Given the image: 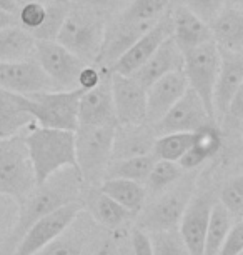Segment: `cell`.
Wrapping results in <instances>:
<instances>
[{
  "label": "cell",
  "mask_w": 243,
  "mask_h": 255,
  "mask_svg": "<svg viewBox=\"0 0 243 255\" xmlns=\"http://www.w3.org/2000/svg\"><path fill=\"white\" fill-rule=\"evenodd\" d=\"M83 190L85 184L77 168H64L44 184L35 185V189L18 204V215L2 244V255H13L20 239L37 220L67 204L82 202Z\"/></svg>",
  "instance_id": "1"
},
{
  "label": "cell",
  "mask_w": 243,
  "mask_h": 255,
  "mask_svg": "<svg viewBox=\"0 0 243 255\" xmlns=\"http://www.w3.org/2000/svg\"><path fill=\"white\" fill-rule=\"evenodd\" d=\"M25 145L37 185L64 168H77L74 132L32 125V130L25 135Z\"/></svg>",
  "instance_id": "2"
},
{
  "label": "cell",
  "mask_w": 243,
  "mask_h": 255,
  "mask_svg": "<svg viewBox=\"0 0 243 255\" xmlns=\"http://www.w3.org/2000/svg\"><path fill=\"white\" fill-rule=\"evenodd\" d=\"M198 172H185L173 187L163 194L154 197L150 205L142 209L137 215V227L145 232H162V230L178 229L182 215L187 209L193 192L197 190Z\"/></svg>",
  "instance_id": "3"
},
{
  "label": "cell",
  "mask_w": 243,
  "mask_h": 255,
  "mask_svg": "<svg viewBox=\"0 0 243 255\" xmlns=\"http://www.w3.org/2000/svg\"><path fill=\"white\" fill-rule=\"evenodd\" d=\"M117 127L79 125L75 137V165L85 187H98L112 160L113 135Z\"/></svg>",
  "instance_id": "4"
},
{
  "label": "cell",
  "mask_w": 243,
  "mask_h": 255,
  "mask_svg": "<svg viewBox=\"0 0 243 255\" xmlns=\"http://www.w3.org/2000/svg\"><path fill=\"white\" fill-rule=\"evenodd\" d=\"M82 94V89L32 94L23 97V109L32 115L39 127L75 132L79 127L77 114Z\"/></svg>",
  "instance_id": "5"
},
{
  "label": "cell",
  "mask_w": 243,
  "mask_h": 255,
  "mask_svg": "<svg viewBox=\"0 0 243 255\" xmlns=\"http://www.w3.org/2000/svg\"><path fill=\"white\" fill-rule=\"evenodd\" d=\"M35 185L25 135L18 133L0 140V195L10 197L18 205Z\"/></svg>",
  "instance_id": "6"
},
{
  "label": "cell",
  "mask_w": 243,
  "mask_h": 255,
  "mask_svg": "<svg viewBox=\"0 0 243 255\" xmlns=\"http://www.w3.org/2000/svg\"><path fill=\"white\" fill-rule=\"evenodd\" d=\"M105 37V23L87 12H69L62 23L55 42L77 55L85 64L98 59Z\"/></svg>",
  "instance_id": "7"
},
{
  "label": "cell",
  "mask_w": 243,
  "mask_h": 255,
  "mask_svg": "<svg viewBox=\"0 0 243 255\" xmlns=\"http://www.w3.org/2000/svg\"><path fill=\"white\" fill-rule=\"evenodd\" d=\"M218 70H220V50L213 42L183 52V74L187 77L188 89H192L198 95L212 119L213 89L217 84Z\"/></svg>",
  "instance_id": "8"
},
{
  "label": "cell",
  "mask_w": 243,
  "mask_h": 255,
  "mask_svg": "<svg viewBox=\"0 0 243 255\" xmlns=\"http://www.w3.org/2000/svg\"><path fill=\"white\" fill-rule=\"evenodd\" d=\"M33 60L49 77L55 90L79 89V74L87 65L77 55L70 54L60 44H57L55 40H35Z\"/></svg>",
  "instance_id": "9"
},
{
  "label": "cell",
  "mask_w": 243,
  "mask_h": 255,
  "mask_svg": "<svg viewBox=\"0 0 243 255\" xmlns=\"http://www.w3.org/2000/svg\"><path fill=\"white\" fill-rule=\"evenodd\" d=\"M82 212V202H72V204L60 207L52 214L37 220L20 239L13 255H33L35 252H39L40 249H44L47 244L55 240L60 234H64Z\"/></svg>",
  "instance_id": "10"
},
{
  "label": "cell",
  "mask_w": 243,
  "mask_h": 255,
  "mask_svg": "<svg viewBox=\"0 0 243 255\" xmlns=\"http://www.w3.org/2000/svg\"><path fill=\"white\" fill-rule=\"evenodd\" d=\"M213 119L203 107L202 100L192 89H187L177 104L162 117L159 122L149 125L154 137L168 135V133H192L200 127L212 124Z\"/></svg>",
  "instance_id": "11"
},
{
  "label": "cell",
  "mask_w": 243,
  "mask_h": 255,
  "mask_svg": "<svg viewBox=\"0 0 243 255\" xmlns=\"http://www.w3.org/2000/svg\"><path fill=\"white\" fill-rule=\"evenodd\" d=\"M110 87L117 125L123 127L145 125L147 90L132 77L118 75L113 72L110 77Z\"/></svg>",
  "instance_id": "12"
},
{
  "label": "cell",
  "mask_w": 243,
  "mask_h": 255,
  "mask_svg": "<svg viewBox=\"0 0 243 255\" xmlns=\"http://www.w3.org/2000/svg\"><path fill=\"white\" fill-rule=\"evenodd\" d=\"M215 197L210 190H195L178 224V234L187 245L190 255H203L205 232Z\"/></svg>",
  "instance_id": "13"
},
{
  "label": "cell",
  "mask_w": 243,
  "mask_h": 255,
  "mask_svg": "<svg viewBox=\"0 0 243 255\" xmlns=\"http://www.w3.org/2000/svg\"><path fill=\"white\" fill-rule=\"evenodd\" d=\"M0 89L23 97L55 90L49 77L33 59L23 62H0Z\"/></svg>",
  "instance_id": "14"
},
{
  "label": "cell",
  "mask_w": 243,
  "mask_h": 255,
  "mask_svg": "<svg viewBox=\"0 0 243 255\" xmlns=\"http://www.w3.org/2000/svg\"><path fill=\"white\" fill-rule=\"evenodd\" d=\"M170 35H171L170 13H165L149 32H145L144 35L138 38L125 54H122L113 62L110 65V72L118 75L130 77L133 72H137L150 59V55L159 49V45Z\"/></svg>",
  "instance_id": "15"
},
{
  "label": "cell",
  "mask_w": 243,
  "mask_h": 255,
  "mask_svg": "<svg viewBox=\"0 0 243 255\" xmlns=\"http://www.w3.org/2000/svg\"><path fill=\"white\" fill-rule=\"evenodd\" d=\"M112 72L108 69L102 82L92 90L82 94L79 100V125L88 127H117L115 110H113L112 87H110Z\"/></svg>",
  "instance_id": "16"
},
{
  "label": "cell",
  "mask_w": 243,
  "mask_h": 255,
  "mask_svg": "<svg viewBox=\"0 0 243 255\" xmlns=\"http://www.w3.org/2000/svg\"><path fill=\"white\" fill-rule=\"evenodd\" d=\"M188 82L183 70L171 72L147 89V115L145 125H154L163 117L168 110L178 102L180 97L187 92Z\"/></svg>",
  "instance_id": "17"
},
{
  "label": "cell",
  "mask_w": 243,
  "mask_h": 255,
  "mask_svg": "<svg viewBox=\"0 0 243 255\" xmlns=\"http://www.w3.org/2000/svg\"><path fill=\"white\" fill-rule=\"evenodd\" d=\"M243 87V57L242 54L220 50V70L213 89V119L222 120L228 104Z\"/></svg>",
  "instance_id": "18"
},
{
  "label": "cell",
  "mask_w": 243,
  "mask_h": 255,
  "mask_svg": "<svg viewBox=\"0 0 243 255\" xmlns=\"http://www.w3.org/2000/svg\"><path fill=\"white\" fill-rule=\"evenodd\" d=\"M157 22L130 23V22H122L117 18L115 22L110 23V27L105 25V37H103L102 50H100L97 62L100 65L110 69V65L113 62L122 54H125L138 38L144 35L145 32H149Z\"/></svg>",
  "instance_id": "19"
},
{
  "label": "cell",
  "mask_w": 243,
  "mask_h": 255,
  "mask_svg": "<svg viewBox=\"0 0 243 255\" xmlns=\"http://www.w3.org/2000/svg\"><path fill=\"white\" fill-rule=\"evenodd\" d=\"M177 70H183V54L173 42V38L168 37L150 55V59L130 77L147 90L154 82Z\"/></svg>",
  "instance_id": "20"
},
{
  "label": "cell",
  "mask_w": 243,
  "mask_h": 255,
  "mask_svg": "<svg viewBox=\"0 0 243 255\" xmlns=\"http://www.w3.org/2000/svg\"><path fill=\"white\" fill-rule=\"evenodd\" d=\"M170 23H171V38L177 44L180 52H187L192 49H197L200 45H205L212 40V33L208 23L180 5L170 13Z\"/></svg>",
  "instance_id": "21"
},
{
  "label": "cell",
  "mask_w": 243,
  "mask_h": 255,
  "mask_svg": "<svg viewBox=\"0 0 243 255\" xmlns=\"http://www.w3.org/2000/svg\"><path fill=\"white\" fill-rule=\"evenodd\" d=\"M223 135L215 122L207 124L193 132L192 145L177 162L183 172L198 170L207 160L217 157L222 150Z\"/></svg>",
  "instance_id": "22"
},
{
  "label": "cell",
  "mask_w": 243,
  "mask_h": 255,
  "mask_svg": "<svg viewBox=\"0 0 243 255\" xmlns=\"http://www.w3.org/2000/svg\"><path fill=\"white\" fill-rule=\"evenodd\" d=\"M213 44L218 50L242 54L243 50V12L238 7L227 5L208 23Z\"/></svg>",
  "instance_id": "23"
},
{
  "label": "cell",
  "mask_w": 243,
  "mask_h": 255,
  "mask_svg": "<svg viewBox=\"0 0 243 255\" xmlns=\"http://www.w3.org/2000/svg\"><path fill=\"white\" fill-rule=\"evenodd\" d=\"M82 207L88 212L95 224L102 225L108 230L120 229L123 224L132 219L128 212L112 200L110 197L98 190V187H85L82 195Z\"/></svg>",
  "instance_id": "24"
},
{
  "label": "cell",
  "mask_w": 243,
  "mask_h": 255,
  "mask_svg": "<svg viewBox=\"0 0 243 255\" xmlns=\"http://www.w3.org/2000/svg\"><path fill=\"white\" fill-rule=\"evenodd\" d=\"M154 133L149 125H137V127H123L117 125L113 135L112 160H125L132 157L150 155L154 147Z\"/></svg>",
  "instance_id": "25"
},
{
  "label": "cell",
  "mask_w": 243,
  "mask_h": 255,
  "mask_svg": "<svg viewBox=\"0 0 243 255\" xmlns=\"http://www.w3.org/2000/svg\"><path fill=\"white\" fill-rule=\"evenodd\" d=\"M32 125L35 122L23 109V95L0 89V140L15 137Z\"/></svg>",
  "instance_id": "26"
},
{
  "label": "cell",
  "mask_w": 243,
  "mask_h": 255,
  "mask_svg": "<svg viewBox=\"0 0 243 255\" xmlns=\"http://www.w3.org/2000/svg\"><path fill=\"white\" fill-rule=\"evenodd\" d=\"M98 190L118 205L123 207L132 217L142 212L147 202V192L144 184L125 179H107L98 185Z\"/></svg>",
  "instance_id": "27"
},
{
  "label": "cell",
  "mask_w": 243,
  "mask_h": 255,
  "mask_svg": "<svg viewBox=\"0 0 243 255\" xmlns=\"http://www.w3.org/2000/svg\"><path fill=\"white\" fill-rule=\"evenodd\" d=\"M35 38L22 27L12 25L0 30V62H23L33 59Z\"/></svg>",
  "instance_id": "28"
},
{
  "label": "cell",
  "mask_w": 243,
  "mask_h": 255,
  "mask_svg": "<svg viewBox=\"0 0 243 255\" xmlns=\"http://www.w3.org/2000/svg\"><path fill=\"white\" fill-rule=\"evenodd\" d=\"M88 237V225L87 224H77V219L74 224L60 234L55 240L47 244L44 249L33 255H82L85 242Z\"/></svg>",
  "instance_id": "29"
},
{
  "label": "cell",
  "mask_w": 243,
  "mask_h": 255,
  "mask_svg": "<svg viewBox=\"0 0 243 255\" xmlns=\"http://www.w3.org/2000/svg\"><path fill=\"white\" fill-rule=\"evenodd\" d=\"M235 224L228 212L223 209V205L218 200L212 207L210 219H208L207 232H205V244H203V255H217L222 244L225 242L232 225Z\"/></svg>",
  "instance_id": "30"
},
{
  "label": "cell",
  "mask_w": 243,
  "mask_h": 255,
  "mask_svg": "<svg viewBox=\"0 0 243 255\" xmlns=\"http://www.w3.org/2000/svg\"><path fill=\"white\" fill-rule=\"evenodd\" d=\"M155 158L150 155H142V157H132L125 158V160H115L110 162L107 167L105 177L107 179H125V180H133L144 184L145 179L150 174V168L154 165Z\"/></svg>",
  "instance_id": "31"
},
{
  "label": "cell",
  "mask_w": 243,
  "mask_h": 255,
  "mask_svg": "<svg viewBox=\"0 0 243 255\" xmlns=\"http://www.w3.org/2000/svg\"><path fill=\"white\" fill-rule=\"evenodd\" d=\"M185 172L178 167L177 162H166V160H155L150 168V174L144 182L147 195H160L170 187H173L182 179Z\"/></svg>",
  "instance_id": "32"
},
{
  "label": "cell",
  "mask_w": 243,
  "mask_h": 255,
  "mask_svg": "<svg viewBox=\"0 0 243 255\" xmlns=\"http://www.w3.org/2000/svg\"><path fill=\"white\" fill-rule=\"evenodd\" d=\"M170 0H130V3L123 8L118 20L140 23V22H157L168 10Z\"/></svg>",
  "instance_id": "33"
},
{
  "label": "cell",
  "mask_w": 243,
  "mask_h": 255,
  "mask_svg": "<svg viewBox=\"0 0 243 255\" xmlns=\"http://www.w3.org/2000/svg\"><path fill=\"white\" fill-rule=\"evenodd\" d=\"M192 133H168V135L157 137L152 147V157L155 160L178 162L183 153L192 145Z\"/></svg>",
  "instance_id": "34"
},
{
  "label": "cell",
  "mask_w": 243,
  "mask_h": 255,
  "mask_svg": "<svg viewBox=\"0 0 243 255\" xmlns=\"http://www.w3.org/2000/svg\"><path fill=\"white\" fill-rule=\"evenodd\" d=\"M220 204L228 212L233 222L243 220V177L237 175L220 189Z\"/></svg>",
  "instance_id": "35"
},
{
  "label": "cell",
  "mask_w": 243,
  "mask_h": 255,
  "mask_svg": "<svg viewBox=\"0 0 243 255\" xmlns=\"http://www.w3.org/2000/svg\"><path fill=\"white\" fill-rule=\"evenodd\" d=\"M154 255H190L183 239L178 230H162V232H149Z\"/></svg>",
  "instance_id": "36"
},
{
  "label": "cell",
  "mask_w": 243,
  "mask_h": 255,
  "mask_svg": "<svg viewBox=\"0 0 243 255\" xmlns=\"http://www.w3.org/2000/svg\"><path fill=\"white\" fill-rule=\"evenodd\" d=\"M67 13V5L62 2H54V3H47V17L42 27L37 32L32 33V37L35 40H55L57 33H59L62 23H64Z\"/></svg>",
  "instance_id": "37"
},
{
  "label": "cell",
  "mask_w": 243,
  "mask_h": 255,
  "mask_svg": "<svg viewBox=\"0 0 243 255\" xmlns=\"http://www.w3.org/2000/svg\"><path fill=\"white\" fill-rule=\"evenodd\" d=\"M47 17V3L44 2H30L18 7L17 12V25L22 27L28 33L37 32L42 27Z\"/></svg>",
  "instance_id": "38"
},
{
  "label": "cell",
  "mask_w": 243,
  "mask_h": 255,
  "mask_svg": "<svg viewBox=\"0 0 243 255\" xmlns=\"http://www.w3.org/2000/svg\"><path fill=\"white\" fill-rule=\"evenodd\" d=\"M183 7L195 13L200 20L210 23L227 7V0H183Z\"/></svg>",
  "instance_id": "39"
},
{
  "label": "cell",
  "mask_w": 243,
  "mask_h": 255,
  "mask_svg": "<svg viewBox=\"0 0 243 255\" xmlns=\"http://www.w3.org/2000/svg\"><path fill=\"white\" fill-rule=\"evenodd\" d=\"M107 70H108V67H103V65L97 67V65H93V64H87L82 70H80V74H79L77 87L82 89L83 92L95 89L100 84V82H102L103 75H105Z\"/></svg>",
  "instance_id": "40"
},
{
  "label": "cell",
  "mask_w": 243,
  "mask_h": 255,
  "mask_svg": "<svg viewBox=\"0 0 243 255\" xmlns=\"http://www.w3.org/2000/svg\"><path fill=\"white\" fill-rule=\"evenodd\" d=\"M243 250V220L232 225L225 242L222 244L217 255H242Z\"/></svg>",
  "instance_id": "41"
},
{
  "label": "cell",
  "mask_w": 243,
  "mask_h": 255,
  "mask_svg": "<svg viewBox=\"0 0 243 255\" xmlns=\"http://www.w3.org/2000/svg\"><path fill=\"white\" fill-rule=\"evenodd\" d=\"M130 252L132 255H154V250H152V242H150V235L145 230L135 227L132 230L130 235Z\"/></svg>",
  "instance_id": "42"
},
{
  "label": "cell",
  "mask_w": 243,
  "mask_h": 255,
  "mask_svg": "<svg viewBox=\"0 0 243 255\" xmlns=\"http://www.w3.org/2000/svg\"><path fill=\"white\" fill-rule=\"evenodd\" d=\"M120 254V245H118L117 239L112 235H105L95 244L93 250L90 255H118Z\"/></svg>",
  "instance_id": "43"
},
{
  "label": "cell",
  "mask_w": 243,
  "mask_h": 255,
  "mask_svg": "<svg viewBox=\"0 0 243 255\" xmlns=\"http://www.w3.org/2000/svg\"><path fill=\"white\" fill-rule=\"evenodd\" d=\"M17 25V15L15 13H8V12H2L0 10V30L7 27Z\"/></svg>",
  "instance_id": "44"
},
{
  "label": "cell",
  "mask_w": 243,
  "mask_h": 255,
  "mask_svg": "<svg viewBox=\"0 0 243 255\" xmlns=\"http://www.w3.org/2000/svg\"><path fill=\"white\" fill-rule=\"evenodd\" d=\"M0 10L8 12V13H15L18 12V5L15 3V0H0Z\"/></svg>",
  "instance_id": "45"
},
{
  "label": "cell",
  "mask_w": 243,
  "mask_h": 255,
  "mask_svg": "<svg viewBox=\"0 0 243 255\" xmlns=\"http://www.w3.org/2000/svg\"><path fill=\"white\" fill-rule=\"evenodd\" d=\"M90 2L97 7H112V5H115V3L122 2V0H90Z\"/></svg>",
  "instance_id": "46"
},
{
  "label": "cell",
  "mask_w": 243,
  "mask_h": 255,
  "mask_svg": "<svg viewBox=\"0 0 243 255\" xmlns=\"http://www.w3.org/2000/svg\"><path fill=\"white\" fill-rule=\"evenodd\" d=\"M30 2H44V3H47V0H15V3L18 7L25 5V3H30Z\"/></svg>",
  "instance_id": "47"
},
{
  "label": "cell",
  "mask_w": 243,
  "mask_h": 255,
  "mask_svg": "<svg viewBox=\"0 0 243 255\" xmlns=\"http://www.w3.org/2000/svg\"><path fill=\"white\" fill-rule=\"evenodd\" d=\"M118 255H132L130 247H128V244H125L123 247H120V254H118Z\"/></svg>",
  "instance_id": "48"
}]
</instances>
